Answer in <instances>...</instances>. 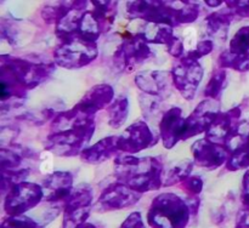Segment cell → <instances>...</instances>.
<instances>
[{"label":"cell","instance_id":"obj_1","mask_svg":"<svg viewBox=\"0 0 249 228\" xmlns=\"http://www.w3.org/2000/svg\"><path fill=\"white\" fill-rule=\"evenodd\" d=\"M190 213L189 205L179 196L162 194L153 201L147 221L152 228H186Z\"/></svg>","mask_w":249,"mask_h":228},{"label":"cell","instance_id":"obj_2","mask_svg":"<svg viewBox=\"0 0 249 228\" xmlns=\"http://www.w3.org/2000/svg\"><path fill=\"white\" fill-rule=\"evenodd\" d=\"M95 55L94 43L79 36L66 39V43L56 51V61L65 67H80L92 61Z\"/></svg>","mask_w":249,"mask_h":228},{"label":"cell","instance_id":"obj_3","mask_svg":"<svg viewBox=\"0 0 249 228\" xmlns=\"http://www.w3.org/2000/svg\"><path fill=\"white\" fill-rule=\"evenodd\" d=\"M43 198L41 188L36 184L21 183L12 188L5 203V209L10 216H21L31 210Z\"/></svg>","mask_w":249,"mask_h":228},{"label":"cell","instance_id":"obj_4","mask_svg":"<svg viewBox=\"0 0 249 228\" xmlns=\"http://www.w3.org/2000/svg\"><path fill=\"white\" fill-rule=\"evenodd\" d=\"M201 67L196 61L191 60V58L174 68L175 85L182 92V95L187 97V99H191L192 95L196 92V87L201 80Z\"/></svg>","mask_w":249,"mask_h":228},{"label":"cell","instance_id":"obj_5","mask_svg":"<svg viewBox=\"0 0 249 228\" xmlns=\"http://www.w3.org/2000/svg\"><path fill=\"white\" fill-rule=\"evenodd\" d=\"M139 196L131 192L129 187L124 184H114L109 187L101 195L99 205L104 206L105 210H113V209H123L125 206H131L136 203Z\"/></svg>","mask_w":249,"mask_h":228},{"label":"cell","instance_id":"obj_6","mask_svg":"<svg viewBox=\"0 0 249 228\" xmlns=\"http://www.w3.org/2000/svg\"><path fill=\"white\" fill-rule=\"evenodd\" d=\"M151 138H152V135L147 126L145 124L138 123L130 126L121 137L117 138V145L124 150L138 152L148 145Z\"/></svg>","mask_w":249,"mask_h":228},{"label":"cell","instance_id":"obj_7","mask_svg":"<svg viewBox=\"0 0 249 228\" xmlns=\"http://www.w3.org/2000/svg\"><path fill=\"white\" fill-rule=\"evenodd\" d=\"M194 153L196 155L197 160L202 164L208 165H218L223 160L225 150L223 148L218 147L208 143L207 141H198L196 146H194Z\"/></svg>","mask_w":249,"mask_h":228},{"label":"cell","instance_id":"obj_8","mask_svg":"<svg viewBox=\"0 0 249 228\" xmlns=\"http://www.w3.org/2000/svg\"><path fill=\"white\" fill-rule=\"evenodd\" d=\"M118 147L116 138H108V140H102L94 147L85 149L83 153V157L88 162H101V160L108 158V155L113 152V148Z\"/></svg>","mask_w":249,"mask_h":228},{"label":"cell","instance_id":"obj_9","mask_svg":"<svg viewBox=\"0 0 249 228\" xmlns=\"http://www.w3.org/2000/svg\"><path fill=\"white\" fill-rule=\"evenodd\" d=\"M231 52L245 55L249 52V26L240 29L231 43Z\"/></svg>","mask_w":249,"mask_h":228},{"label":"cell","instance_id":"obj_10","mask_svg":"<svg viewBox=\"0 0 249 228\" xmlns=\"http://www.w3.org/2000/svg\"><path fill=\"white\" fill-rule=\"evenodd\" d=\"M128 114V101L125 99H119L114 103L109 111V115H111V120L109 123L114 126H119L124 123L125 116Z\"/></svg>","mask_w":249,"mask_h":228},{"label":"cell","instance_id":"obj_11","mask_svg":"<svg viewBox=\"0 0 249 228\" xmlns=\"http://www.w3.org/2000/svg\"><path fill=\"white\" fill-rule=\"evenodd\" d=\"M1 228H39V225L27 216H10L2 222Z\"/></svg>","mask_w":249,"mask_h":228},{"label":"cell","instance_id":"obj_12","mask_svg":"<svg viewBox=\"0 0 249 228\" xmlns=\"http://www.w3.org/2000/svg\"><path fill=\"white\" fill-rule=\"evenodd\" d=\"M225 78V72H218L213 78H212L211 82H209L208 87H207V95H211V96H215L219 92L221 86V81Z\"/></svg>","mask_w":249,"mask_h":228},{"label":"cell","instance_id":"obj_13","mask_svg":"<svg viewBox=\"0 0 249 228\" xmlns=\"http://www.w3.org/2000/svg\"><path fill=\"white\" fill-rule=\"evenodd\" d=\"M121 228H146L140 212H134L126 218L121 226Z\"/></svg>","mask_w":249,"mask_h":228},{"label":"cell","instance_id":"obj_14","mask_svg":"<svg viewBox=\"0 0 249 228\" xmlns=\"http://www.w3.org/2000/svg\"><path fill=\"white\" fill-rule=\"evenodd\" d=\"M236 228H249V208H245L238 212Z\"/></svg>","mask_w":249,"mask_h":228},{"label":"cell","instance_id":"obj_15","mask_svg":"<svg viewBox=\"0 0 249 228\" xmlns=\"http://www.w3.org/2000/svg\"><path fill=\"white\" fill-rule=\"evenodd\" d=\"M242 201L245 208H249V171L245 175L243 179V191H242Z\"/></svg>","mask_w":249,"mask_h":228},{"label":"cell","instance_id":"obj_16","mask_svg":"<svg viewBox=\"0 0 249 228\" xmlns=\"http://www.w3.org/2000/svg\"><path fill=\"white\" fill-rule=\"evenodd\" d=\"M80 228H96V227H95L94 225H91V223H85V225H83Z\"/></svg>","mask_w":249,"mask_h":228}]
</instances>
